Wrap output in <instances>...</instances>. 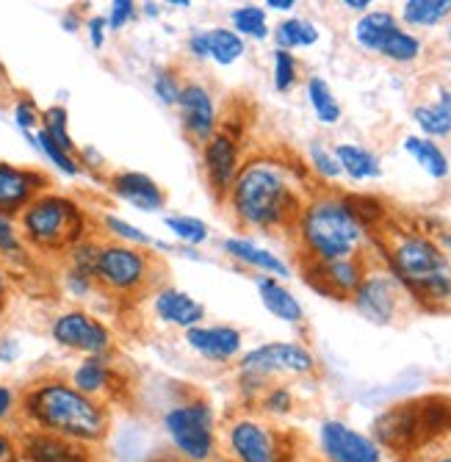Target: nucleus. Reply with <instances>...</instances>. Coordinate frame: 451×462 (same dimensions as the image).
<instances>
[{
    "label": "nucleus",
    "mask_w": 451,
    "mask_h": 462,
    "mask_svg": "<svg viewBox=\"0 0 451 462\" xmlns=\"http://www.w3.org/2000/svg\"><path fill=\"white\" fill-rule=\"evenodd\" d=\"M163 225H167V230L186 246H199L211 238L208 225L197 217H189V214H167L163 217Z\"/></svg>",
    "instance_id": "473e14b6"
},
{
    "label": "nucleus",
    "mask_w": 451,
    "mask_h": 462,
    "mask_svg": "<svg viewBox=\"0 0 451 462\" xmlns=\"http://www.w3.org/2000/svg\"><path fill=\"white\" fill-rule=\"evenodd\" d=\"M299 236L316 263L352 258L365 241V225L346 199L321 197L299 214Z\"/></svg>",
    "instance_id": "7ed1b4c3"
},
{
    "label": "nucleus",
    "mask_w": 451,
    "mask_h": 462,
    "mask_svg": "<svg viewBox=\"0 0 451 462\" xmlns=\"http://www.w3.org/2000/svg\"><path fill=\"white\" fill-rule=\"evenodd\" d=\"M318 440L324 457L330 462H382V448L377 446V440L341 421H324Z\"/></svg>",
    "instance_id": "ddd939ff"
},
{
    "label": "nucleus",
    "mask_w": 451,
    "mask_h": 462,
    "mask_svg": "<svg viewBox=\"0 0 451 462\" xmlns=\"http://www.w3.org/2000/svg\"><path fill=\"white\" fill-rule=\"evenodd\" d=\"M136 4L133 0H114L111 4V12H108V17H106V23H108V28L111 31H122L125 28L133 17H136Z\"/></svg>",
    "instance_id": "c03bdc74"
},
{
    "label": "nucleus",
    "mask_w": 451,
    "mask_h": 462,
    "mask_svg": "<svg viewBox=\"0 0 451 462\" xmlns=\"http://www.w3.org/2000/svg\"><path fill=\"white\" fill-rule=\"evenodd\" d=\"M263 410L272 412V415H285V412H291L294 407V399H291V391L289 388H269L261 399Z\"/></svg>",
    "instance_id": "79ce46f5"
},
{
    "label": "nucleus",
    "mask_w": 451,
    "mask_h": 462,
    "mask_svg": "<svg viewBox=\"0 0 451 462\" xmlns=\"http://www.w3.org/2000/svg\"><path fill=\"white\" fill-rule=\"evenodd\" d=\"M111 383H114V368L106 355L87 357L72 374V388H78L80 393H87L92 399H100L103 393H108Z\"/></svg>",
    "instance_id": "b1692460"
},
{
    "label": "nucleus",
    "mask_w": 451,
    "mask_h": 462,
    "mask_svg": "<svg viewBox=\"0 0 451 462\" xmlns=\"http://www.w3.org/2000/svg\"><path fill=\"white\" fill-rule=\"evenodd\" d=\"M238 225L253 230H272L289 222L299 211V199L289 170L274 158H250L225 197Z\"/></svg>",
    "instance_id": "f257e3e1"
},
{
    "label": "nucleus",
    "mask_w": 451,
    "mask_h": 462,
    "mask_svg": "<svg viewBox=\"0 0 451 462\" xmlns=\"http://www.w3.org/2000/svg\"><path fill=\"white\" fill-rule=\"evenodd\" d=\"M310 163H313V170H316L321 178H327V180H336V178L344 175V172H341V163L336 161V152H333V150H327V147L318 144V142L310 144Z\"/></svg>",
    "instance_id": "a19ab883"
},
{
    "label": "nucleus",
    "mask_w": 451,
    "mask_h": 462,
    "mask_svg": "<svg viewBox=\"0 0 451 462\" xmlns=\"http://www.w3.org/2000/svg\"><path fill=\"white\" fill-rule=\"evenodd\" d=\"M111 191L116 199L128 202L131 208L144 214H158L167 208V191L144 172H116L111 178Z\"/></svg>",
    "instance_id": "a211bd4d"
},
{
    "label": "nucleus",
    "mask_w": 451,
    "mask_h": 462,
    "mask_svg": "<svg viewBox=\"0 0 451 462\" xmlns=\"http://www.w3.org/2000/svg\"><path fill=\"white\" fill-rule=\"evenodd\" d=\"M20 230L33 249L69 252L84 241L87 219L75 199L45 191L20 214Z\"/></svg>",
    "instance_id": "39448f33"
},
{
    "label": "nucleus",
    "mask_w": 451,
    "mask_h": 462,
    "mask_svg": "<svg viewBox=\"0 0 451 462\" xmlns=\"http://www.w3.org/2000/svg\"><path fill=\"white\" fill-rule=\"evenodd\" d=\"M205 33V45H208V56L214 64L219 67H230L235 64L244 53H247V45H244V39L230 31V28H208V31H202Z\"/></svg>",
    "instance_id": "bb28decb"
},
{
    "label": "nucleus",
    "mask_w": 451,
    "mask_h": 462,
    "mask_svg": "<svg viewBox=\"0 0 451 462\" xmlns=\"http://www.w3.org/2000/svg\"><path fill=\"white\" fill-rule=\"evenodd\" d=\"M413 119L419 122V128L429 136H448L451 134V114L446 108H440L437 103L435 106H419L413 111Z\"/></svg>",
    "instance_id": "e433bc0d"
},
{
    "label": "nucleus",
    "mask_w": 451,
    "mask_h": 462,
    "mask_svg": "<svg viewBox=\"0 0 451 462\" xmlns=\"http://www.w3.org/2000/svg\"><path fill=\"white\" fill-rule=\"evenodd\" d=\"M437 106H440V108H446V111L451 114V89H440V95H437Z\"/></svg>",
    "instance_id": "603ef678"
},
{
    "label": "nucleus",
    "mask_w": 451,
    "mask_h": 462,
    "mask_svg": "<svg viewBox=\"0 0 451 462\" xmlns=\"http://www.w3.org/2000/svg\"><path fill=\"white\" fill-rule=\"evenodd\" d=\"M152 313L155 319H161L163 324L170 327H178V329H191V327H199L202 319H205V305L191 297L189 291L183 288H175V285H161L155 293H152Z\"/></svg>",
    "instance_id": "f3484780"
},
{
    "label": "nucleus",
    "mask_w": 451,
    "mask_h": 462,
    "mask_svg": "<svg viewBox=\"0 0 451 462\" xmlns=\"http://www.w3.org/2000/svg\"><path fill=\"white\" fill-rule=\"evenodd\" d=\"M163 432L186 462H211L216 457V412L208 399L191 396L163 412Z\"/></svg>",
    "instance_id": "423d86ee"
},
{
    "label": "nucleus",
    "mask_w": 451,
    "mask_h": 462,
    "mask_svg": "<svg viewBox=\"0 0 451 462\" xmlns=\"http://www.w3.org/2000/svg\"><path fill=\"white\" fill-rule=\"evenodd\" d=\"M316 368V357L299 346V344H263L250 349L238 360V374L250 376V380L266 383L269 376H280V374H310Z\"/></svg>",
    "instance_id": "6e6552de"
},
{
    "label": "nucleus",
    "mask_w": 451,
    "mask_h": 462,
    "mask_svg": "<svg viewBox=\"0 0 451 462\" xmlns=\"http://www.w3.org/2000/svg\"><path fill=\"white\" fill-rule=\"evenodd\" d=\"M380 56L391 59V61H399V64H407V61H416L421 56V39L407 33L404 28H396L380 51Z\"/></svg>",
    "instance_id": "f704fd0d"
},
{
    "label": "nucleus",
    "mask_w": 451,
    "mask_h": 462,
    "mask_svg": "<svg viewBox=\"0 0 451 462\" xmlns=\"http://www.w3.org/2000/svg\"><path fill=\"white\" fill-rule=\"evenodd\" d=\"M33 144L42 150L48 158H51V163H56V170L59 172H64V175H69V178H75V175H80V163L69 155V152H64L51 136H45L42 131H36V136H33Z\"/></svg>",
    "instance_id": "58836bf2"
},
{
    "label": "nucleus",
    "mask_w": 451,
    "mask_h": 462,
    "mask_svg": "<svg viewBox=\"0 0 451 462\" xmlns=\"http://www.w3.org/2000/svg\"><path fill=\"white\" fill-rule=\"evenodd\" d=\"M396 17L391 12H368L360 17V23L354 25V39L357 45L368 53H380L385 39L396 31Z\"/></svg>",
    "instance_id": "a878e982"
},
{
    "label": "nucleus",
    "mask_w": 451,
    "mask_h": 462,
    "mask_svg": "<svg viewBox=\"0 0 451 462\" xmlns=\"http://www.w3.org/2000/svg\"><path fill=\"white\" fill-rule=\"evenodd\" d=\"M64 282H67V291L72 293V297H89V293L95 291V280H92L89 274L75 272V269L67 272Z\"/></svg>",
    "instance_id": "49530a36"
},
{
    "label": "nucleus",
    "mask_w": 451,
    "mask_h": 462,
    "mask_svg": "<svg viewBox=\"0 0 451 462\" xmlns=\"http://www.w3.org/2000/svg\"><path fill=\"white\" fill-rule=\"evenodd\" d=\"M440 462H451V457H446V459H440Z\"/></svg>",
    "instance_id": "bf43d9fd"
},
{
    "label": "nucleus",
    "mask_w": 451,
    "mask_h": 462,
    "mask_svg": "<svg viewBox=\"0 0 451 462\" xmlns=\"http://www.w3.org/2000/svg\"><path fill=\"white\" fill-rule=\"evenodd\" d=\"M225 440L235 462H285L277 435L255 418L230 421L225 430Z\"/></svg>",
    "instance_id": "9b49d317"
},
{
    "label": "nucleus",
    "mask_w": 451,
    "mask_h": 462,
    "mask_svg": "<svg viewBox=\"0 0 451 462\" xmlns=\"http://www.w3.org/2000/svg\"><path fill=\"white\" fill-rule=\"evenodd\" d=\"M170 6H178V9H189L191 4H189V0H170Z\"/></svg>",
    "instance_id": "4d7b16f0"
},
{
    "label": "nucleus",
    "mask_w": 451,
    "mask_h": 462,
    "mask_svg": "<svg viewBox=\"0 0 451 462\" xmlns=\"http://www.w3.org/2000/svg\"><path fill=\"white\" fill-rule=\"evenodd\" d=\"M448 39H451V28H448Z\"/></svg>",
    "instance_id": "052dcab7"
},
{
    "label": "nucleus",
    "mask_w": 451,
    "mask_h": 462,
    "mask_svg": "<svg viewBox=\"0 0 451 462\" xmlns=\"http://www.w3.org/2000/svg\"><path fill=\"white\" fill-rule=\"evenodd\" d=\"M297 83V59L289 51H274V89L289 92Z\"/></svg>",
    "instance_id": "ea45409f"
},
{
    "label": "nucleus",
    "mask_w": 451,
    "mask_h": 462,
    "mask_svg": "<svg viewBox=\"0 0 451 462\" xmlns=\"http://www.w3.org/2000/svg\"><path fill=\"white\" fill-rule=\"evenodd\" d=\"M6 293H9V282H6V272L0 269V305L6 302Z\"/></svg>",
    "instance_id": "5fc2aeb1"
},
{
    "label": "nucleus",
    "mask_w": 451,
    "mask_h": 462,
    "mask_svg": "<svg viewBox=\"0 0 451 462\" xmlns=\"http://www.w3.org/2000/svg\"><path fill=\"white\" fill-rule=\"evenodd\" d=\"M178 111H180V122H183L186 136L194 139L199 147L219 131L216 97H214L211 87H205L202 80H186L183 83Z\"/></svg>",
    "instance_id": "f8f14e48"
},
{
    "label": "nucleus",
    "mask_w": 451,
    "mask_h": 462,
    "mask_svg": "<svg viewBox=\"0 0 451 462\" xmlns=\"http://www.w3.org/2000/svg\"><path fill=\"white\" fill-rule=\"evenodd\" d=\"M23 412L28 421L75 443H97L108 432V410L100 399H92L64 380L33 383L23 396Z\"/></svg>",
    "instance_id": "f03ea898"
},
{
    "label": "nucleus",
    "mask_w": 451,
    "mask_h": 462,
    "mask_svg": "<svg viewBox=\"0 0 451 462\" xmlns=\"http://www.w3.org/2000/svg\"><path fill=\"white\" fill-rule=\"evenodd\" d=\"M20 252H23V241L14 222L0 214V255H20Z\"/></svg>",
    "instance_id": "37998d69"
},
{
    "label": "nucleus",
    "mask_w": 451,
    "mask_h": 462,
    "mask_svg": "<svg viewBox=\"0 0 451 462\" xmlns=\"http://www.w3.org/2000/svg\"><path fill=\"white\" fill-rule=\"evenodd\" d=\"M39 119H42V114L36 111V106H33L31 100H20V103L14 106V122L20 125V131H25V134L36 131Z\"/></svg>",
    "instance_id": "a18cd8bd"
},
{
    "label": "nucleus",
    "mask_w": 451,
    "mask_h": 462,
    "mask_svg": "<svg viewBox=\"0 0 451 462\" xmlns=\"http://www.w3.org/2000/svg\"><path fill=\"white\" fill-rule=\"evenodd\" d=\"M308 100H310V108L321 125H336L341 119V106L330 89V83H327L324 78L308 80Z\"/></svg>",
    "instance_id": "7c9ffc66"
},
{
    "label": "nucleus",
    "mask_w": 451,
    "mask_h": 462,
    "mask_svg": "<svg viewBox=\"0 0 451 462\" xmlns=\"http://www.w3.org/2000/svg\"><path fill=\"white\" fill-rule=\"evenodd\" d=\"M255 285H258V297H261L263 308H266L274 319H280V321H285V324H299V321L305 319V310H302L299 300H297L294 293H291L289 288H285L280 280L261 274V277L255 280Z\"/></svg>",
    "instance_id": "5701e85b"
},
{
    "label": "nucleus",
    "mask_w": 451,
    "mask_h": 462,
    "mask_svg": "<svg viewBox=\"0 0 451 462\" xmlns=\"http://www.w3.org/2000/svg\"><path fill=\"white\" fill-rule=\"evenodd\" d=\"M451 14V0H407L401 6V20L407 25L429 28Z\"/></svg>",
    "instance_id": "c756f323"
},
{
    "label": "nucleus",
    "mask_w": 451,
    "mask_h": 462,
    "mask_svg": "<svg viewBox=\"0 0 451 462\" xmlns=\"http://www.w3.org/2000/svg\"><path fill=\"white\" fill-rule=\"evenodd\" d=\"M344 6H346V9H352V12H365L372 4H368V0H346Z\"/></svg>",
    "instance_id": "864d4df0"
},
{
    "label": "nucleus",
    "mask_w": 451,
    "mask_h": 462,
    "mask_svg": "<svg viewBox=\"0 0 451 462\" xmlns=\"http://www.w3.org/2000/svg\"><path fill=\"white\" fill-rule=\"evenodd\" d=\"M106 28H108L106 17H92L89 20V39H92L95 51H103V45H106Z\"/></svg>",
    "instance_id": "de8ad7c7"
},
{
    "label": "nucleus",
    "mask_w": 451,
    "mask_h": 462,
    "mask_svg": "<svg viewBox=\"0 0 451 462\" xmlns=\"http://www.w3.org/2000/svg\"><path fill=\"white\" fill-rule=\"evenodd\" d=\"M183 341L191 352H197L208 363H230L241 355V332L230 324H199L186 329Z\"/></svg>",
    "instance_id": "dca6fc26"
},
{
    "label": "nucleus",
    "mask_w": 451,
    "mask_h": 462,
    "mask_svg": "<svg viewBox=\"0 0 451 462\" xmlns=\"http://www.w3.org/2000/svg\"><path fill=\"white\" fill-rule=\"evenodd\" d=\"M183 83H186V80H180V75H178L175 69L163 67V69H158L155 78H152V92H155V97H158L163 106L178 108L180 95H183Z\"/></svg>",
    "instance_id": "4c0bfd02"
},
{
    "label": "nucleus",
    "mask_w": 451,
    "mask_h": 462,
    "mask_svg": "<svg viewBox=\"0 0 451 462\" xmlns=\"http://www.w3.org/2000/svg\"><path fill=\"white\" fill-rule=\"evenodd\" d=\"M241 170V144L238 136L230 128H222L202 144V172L205 180H208L211 194L225 202L235 175Z\"/></svg>",
    "instance_id": "9d476101"
},
{
    "label": "nucleus",
    "mask_w": 451,
    "mask_h": 462,
    "mask_svg": "<svg viewBox=\"0 0 451 462\" xmlns=\"http://www.w3.org/2000/svg\"><path fill=\"white\" fill-rule=\"evenodd\" d=\"M230 23L235 28V33L244 39V36H250V39H258L263 42L272 31H269V20H266V9L255 6V4H244L238 9L230 12Z\"/></svg>",
    "instance_id": "2f4dec72"
},
{
    "label": "nucleus",
    "mask_w": 451,
    "mask_h": 462,
    "mask_svg": "<svg viewBox=\"0 0 451 462\" xmlns=\"http://www.w3.org/2000/svg\"><path fill=\"white\" fill-rule=\"evenodd\" d=\"M391 269L396 280L421 302L451 300V263L446 252L427 236L407 233L391 249Z\"/></svg>",
    "instance_id": "20e7f679"
},
{
    "label": "nucleus",
    "mask_w": 451,
    "mask_h": 462,
    "mask_svg": "<svg viewBox=\"0 0 451 462\" xmlns=\"http://www.w3.org/2000/svg\"><path fill=\"white\" fill-rule=\"evenodd\" d=\"M155 258L142 246L108 241L100 244L97 263H95V285L119 293V297H133L152 285Z\"/></svg>",
    "instance_id": "0eeeda50"
},
{
    "label": "nucleus",
    "mask_w": 451,
    "mask_h": 462,
    "mask_svg": "<svg viewBox=\"0 0 451 462\" xmlns=\"http://www.w3.org/2000/svg\"><path fill=\"white\" fill-rule=\"evenodd\" d=\"M12 412H14V391L0 385V421H6Z\"/></svg>",
    "instance_id": "09e8293b"
},
{
    "label": "nucleus",
    "mask_w": 451,
    "mask_h": 462,
    "mask_svg": "<svg viewBox=\"0 0 451 462\" xmlns=\"http://www.w3.org/2000/svg\"><path fill=\"white\" fill-rule=\"evenodd\" d=\"M352 302L363 319L372 324H388L399 305V280L388 274H368L352 293Z\"/></svg>",
    "instance_id": "2eb2a0df"
},
{
    "label": "nucleus",
    "mask_w": 451,
    "mask_h": 462,
    "mask_svg": "<svg viewBox=\"0 0 451 462\" xmlns=\"http://www.w3.org/2000/svg\"><path fill=\"white\" fill-rule=\"evenodd\" d=\"M53 341L64 349L84 352L89 357L111 352V332L103 321L89 316L87 310H67L51 324Z\"/></svg>",
    "instance_id": "1a4fd4ad"
},
{
    "label": "nucleus",
    "mask_w": 451,
    "mask_h": 462,
    "mask_svg": "<svg viewBox=\"0 0 451 462\" xmlns=\"http://www.w3.org/2000/svg\"><path fill=\"white\" fill-rule=\"evenodd\" d=\"M297 4L294 0H266V9H274V12H291Z\"/></svg>",
    "instance_id": "8fccbe9b"
},
{
    "label": "nucleus",
    "mask_w": 451,
    "mask_h": 462,
    "mask_svg": "<svg viewBox=\"0 0 451 462\" xmlns=\"http://www.w3.org/2000/svg\"><path fill=\"white\" fill-rule=\"evenodd\" d=\"M374 432L385 446H393V448H407V446L419 443L421 440L419 438V407L401 404V407L388 410L374 424Z\"/></svg>",
    "instance_id": "aec40b11"
},
{
    "label": "nucleus",
    "mask_w": 451,
    "mask_h": 462,
    "mask_svg": "<svg viewBox=\"0 0 451 462\" xmlns=\"http://www.w3.org/2000/svg\"><path fill=\"white\" fill-rule=\"evenodd\" d=\"M45 186L48 178L42 172L0 161V214L9 219L20 217L39 194H45Z\"/></svg>",
    "instance_id": "4468645a"
},
{
    "label": "nucleus",
    "mask_w": 451,
    "mask_h": 462,
    "mask_svg": "<svg viewBox=\"0 0 451 462\" xmlns=\"http://www.w3.org/2000/svg\"><path fill=\"white\" fill-rule=\"evenodd\" d=\"M336 161L341 163V172H346L352 180H374L382 175L380 158L357 144H338L336 150Z\"/></svg>",
    "instance_id": "393cba45"
},
{
    "label": "nucleus",
    "mask_w": 451,
    "mask_h": 462,
    "mask_svg": "<svg viewBox=\"0 0 451 462\" xmlns=\"http://www.w3.org/2000/svg\"><path fill=\"white\" fill-rule=\"evenodd\" d=\"M404 150L407 155H413V161L421 166V170L435 178V180H443L448 175V158L446 152L427 136H407L404 139Z\"/></svg>",
    "instance_id": "cd10ccee"
},
{
    "label": "nucleus",
    "mask_w": 451,
    "mask_h": 462,
    "mask_svg": "<svg viewBox=\"0 0 451 462\" xmlns=\"http://www.w3.org/2000/svg\"><path fill=\"white\" fill-rule=\"evenodd\" d=\"M274 42L277 51H294V48H310L318 42V28L310 20L302 17H289L274 28Z\"/></svg>",
    "instance_id": "c85d7f7f"
},
{
    "label": "nucleus",
    "mask_w": 451,
    "mask_h": 462,
    "mask_svg": "<svg viewBox=\"0 0 451 462\" xmlns=\"http://www.w3.org/2000/svg\"><path fill=\"white\" fill-rule=\"evenodd\" d=\"M443 246H448V249H451V236H443Z\"/></svg>",
    "instance_id": "13d9d810"
},
{
    "label": "nucleus",
    "mask_w": 451,
    "mask_h": 462,
    "mask_svg": "<svg viewBox=\"0 0 451 462\" xmlns=\"http://www.w3.org/2000/svg\"><path fill=\"white\" fill-rule=\"evenodd\" d=\"M142 9H144V14H147V17H152V20H155V17H161V4H144Z\"/></svg>",
    "instance_id": "6e6d98bb"
},
{
    "label": "nucleus",
    "mask_w": 451,
    "mask_h": 462,
    "mask_svg": "<svg viewBox=\"0 0 451 462\" xmlns=\"http://www.w3.org/2000/svg\"><path fill=\"white\" fill-rule=\"evenodd\" d=\"M103 227H106V233L114 238V241H119V244H131V246H158V249H163L167 252L170 249V244H163V241H155L152 236H147L144 230H139L136 225H131V222H125V219H119V217H103Z\"/></svg>",
    "instance_id": "72a5a7b5"
},
{
    "label": "nucleus",
    "mask_w": 451,
    "mask_h": 462,
    "mask_svg": "<svg viewBox=\"0 0 451 462\" xmlns=\"http://www.w3.org/2000/svg\"><path fill=\"white\" fill-rule=\"evenodd\" d=\"M313 285L321 291V293H336V297H352L357 291L360 280H363V269L357 261L352 258H344V261H330V263H316L313 266Z\"/></svg>",
    "instance_id": "412c9836"
},
{
    "label": "nucleus",
    "mask_w": 451,
    "mask_h": 462,
    "mask_svg": "<svg viewBox=\"0 0 451 462\" xmlns=\"http://www.w3.org/2000/svg\"><path fill=\"white\" fill-rule=\"evenodd\" d=\"M25 454L31 462H92L84 443L64 440L48 432H33L25 438Z\"/></svg>",
    "instance_id": "4be33fe9"
},
{
    "label": "nucleus",
    "mask_w": 451,
    "mask_h": 462,
    "mask_svg": "<svg viewBox=\"0 0 451 462\" xmlns=\"http://www.w3.org/2000/svg\"><path fill=\"white\" fill-rule=\"evenodd\" d=\"M12 454H14V446H12V440H9L6 435H0V462L12 459Z\"/></svg>",
    "instance_id": "3c124183"
},
{
    "label": "nucleus",
    "mask_w": 451,
    "mask_h": 462,
    "mask_svg": "<svg viewBox=\"0 0 451 462\" xmlns=\"http://www.w3.org/2000/svg\"><path fill=\"white\" fill-rule=\"evenodd\" d=\"M67 108L64 106H51V108H45L42 111V119H39V125H42V131L45 136H51L64 152H75V142H72V136H69V128H67Z\"/></svg>",
    "instance_id": "c9c22d12"
},
{
    "label": "nucleus",
    "mask_w": 451,
    "mask_h": 462,
    "mask_svg": "<svg viewBox=\"0 0 451 462\" xmlns=\"http://www.w3.org/2000/svg\"><path fill=\"white\" fill-rule=\"evenodd\" d=\"M222 252H225L227 258L238 261L241 266H250V269H255V272H261L266 277H274V280L289 277V266H285V261H280L274 252L258 246L250 238L230 236V238L222 241Z\"/></svg>",
    "instance_id": "6ab92c4d"
}]
</instances>
